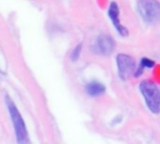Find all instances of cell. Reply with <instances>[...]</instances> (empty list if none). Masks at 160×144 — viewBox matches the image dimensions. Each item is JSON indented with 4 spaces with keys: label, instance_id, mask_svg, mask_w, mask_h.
Instances as JSON below:
<instances>
[{
    "label": "cell",
    "instance_id": "obj_1",
    "mask_svg": "<svg viewBox=\"0 0 160 144\" xmlns=\"http://www.w3.org/2000/svg\"><path fill=\"white\" fill-rule=\"evenodd\" d=\"M6 103H7V107L9 112V116L11 118V122L13 124L17 142L23 144L28 143L29 138H28L26 127L24 125L23 119L22 118L16 105L8 96H6Z\"/></svg>",
    "mask_w": 160,
    "mask_h": 144
},
{
    "label": "cell",
    "instance_id": "obj_2",
    "mask_svg": "<svg viewBox=\"0 0 160 144\" xmlns=\"http://www.w3.org/2000/svg\"><path fill=\"white\" fill-rule=\"evenodd\" d=\"M140 91L144 97L148 109L155 114L160 112V92L158 86L150 82L143 81L140 84Z\"/></svg>",
    "mask_w": 160,
    "mask_h": 144
},
{
    "label": "cell",
    "instance_id": "obj_3",
    "mask_svg": "<svg viewBox=\"0 0 160 144\" xmlns=\"http://www.w3.org/2000/svg\"><path fill=\"white\" fill-rule=\"evenodd\" d=\"M137 7L141 17L147 23L160 22V3L158 0H139Z\"/></svg>",
    "mask_w": 160,
    "mask_h": 144
},
{
    "label": "cell",
    "instance_id": "obj_4",
    "mask_svg": "<svg viewBox=\"0 0 160 144\" xmlns=\"http://www.w3.org/2000/svg\"><path fill=\"white\" fill-rule=\"evenodd\" d=\"M116 64L119 77L123 81L128 80L137 69L134 58L126 53H120L116 56Z\"/></svg>",
    "mask_w": 160,
    "mask_h": 144
},
{
    "label": "cell",
    "instance_id": "obj_5",
    "mask_svg": "<svg viewBox=\"0 0 160 144\" xmlns=\"http://www.w3.org/2000/svg\"><path fill=\"white\" fill-rule=\"evenodd\" d=\"M115 48V41L107 35H102L98 37L93 50L96 53L101 55H110Z\"/></svg>",
    "mask_w": 160,
    "mask_h": 144
},
{
    "label": "cell",
    "instance_id": "obj_6",
    "mask_svg": "<svg viewBox=\"0 0 160 144\" xmlns=\"http://www.w3.org/2000/svg\"><path fill=\"white\" fill-rule=\"evenodd\" d=\"M109 17L112 22V24L114 25V27L116 28V30L118 31V33L123 36L126 37L128 35V29L123 26L119 21V7L115 2H112L110 5V8H109Z\"/></svg>",
    "mask_w": 160,
    "mask_h": 144
},
{
    "label": "cell",
    "instance_id": "obj_7",
    "mask_svg": "<svg viewBox=\"0 0 160 144\" xmlns=\"http://www.w3.org/2000/svg\"><path fill=\"white\" fill-rule=\"evenodd\" d=\"M106 91V88L105 86L99 82H97V81H94V82H89L87 85H86V92L89 96L91 97H98V96H100L102 94H104Z\"/></svg>",
    "mask_w": 160,
    "mask_h": 144
},
{
    "label": "cell",
    "instance_id": "obj_8",
    "mask_svg": "<svg viewBox=\"0 0 160 144\" xmlns=\"http://www.w3.org/2000/svg\"><path fill=\"white\" fill-rule=\"evenodd\" d=\"M81 52H82V44H79L75 47V49L72 51L71 52V60L72 61H77L80 57V54H81Z\"/></svg>",
    "mask_w": 160,
    "mask_h": 144
},
{
    "label": "cell",
    "instance_id": "obj_9",
    "mask_svg": "<svg viewBox=\"0 0 160 144\" xmlns=\"http://www.w3.org/2000/svg\"><path fill=\"white\" fill-rule=\"evenodd\" d=\"M141 66L144 68V67H147V68H152L154 66H155V62L151 59H148V58H142L141 60Z\"/></svg>",
    "mask_w": 160,
    "mask_h": 144
}]
</instances>
